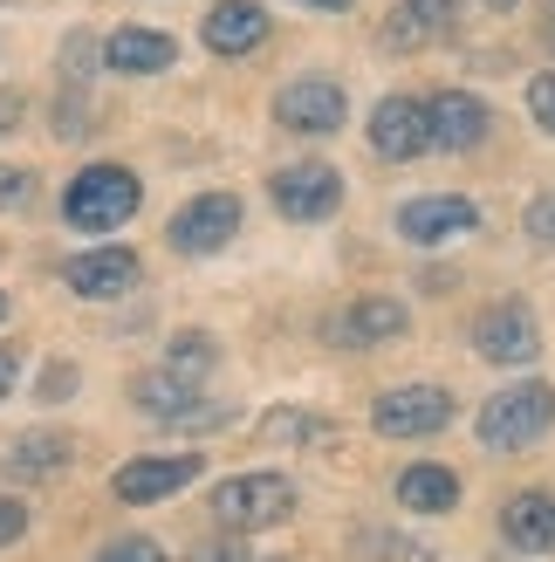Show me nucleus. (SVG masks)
I'll return each mask as SVG.
<instances>
[{
  "mask_svg": "<svg viewBox=\"0 0 555 562\" xmlns=\"http://www.w3.org/2000/svg\"><path fill=\"white\" fill-rule=\"evenodd\" d=\"M69 453H76V446H69L63 432H21V439L8 446V467H14V473H55Z\"/></svg>",
  "mask_w": 555,
  "mask_h": 562,
  "instance_id": "obj_22",
  "label": "nucleus"
},
{
  "mask_svg": "<svg viewBox=\"0 0 555 562\" xmlns=\"http://www.w3.org/2000/svg\"><path fill=\"white\" fill-rule=\"evenodd\" d=\"M268 8L261 0H213L206 8V21H200V42L213 48V55H227V63H240V55H254L261 42H268Z\"/></svg>",
  "mask_w": 555,
  "mask_h": 562,
  "instance_id": "obj_15",
  "label": "nucleus"
},
{
  "mask_svg": "<svg viewBox=\"0 0 555 562\" xmlns=\"http://www.w3.org/2000/svg\"><path fill=\"white\" fill-rule=\"evenodd\" d=\"M35 200V172L27 165H0V213H21Z\"/></svg>",
  "mask_w": 555,
  "mask_h": 562,
  "instance_id": "obj_27",
  "label": "nucleus"
},
{
  "mask_svg": "<svg viewBox=\"0 0 555 562\" xmlns=\"http://www.w3.org/2000/svg\"><path fill=\"white\" fill-rule=\"evenodd\" d=\"M371 426L384 439H432L453 426V391L446 384H398L371 405Z\"/></svg>",
  "mask_w": 555,
  "mask_h": 562,
  "instance_id": "obj_8",
  "label": "nucleus"
},
{
  "mask_svg": "<svg viewBox=\"0 0 555 562\" xmlns=\"http://www.w3.org/2000/svg\"><path fill=\"white\" fill-rule=\"evenodd\" d=\"M14 378H21V357H14V350H0V398L14 391Z\"/></svg>",
  "mask_w": 555,
  "mask_h": 562,
  "instance_id": "obj_34",
  "label": "nucleus"
},
{
  "mask_svg": "<svg viewBox=\"0 0 555 562\" xmlns=\"http://www.w3.org/2000/svg\"><path fill=\"white\" fill-rule=\"evenodd\" d=\"M480 8H487V14H514V8H521V0H480Z\"/></svg>",
  "mask_w": 555,
  "mask_h": 562,
  "instance_id": "obj_36",
  "label": "nucleus"
},
{
  "mask_svg": "<svg viewBox=\"0 0 555 562\" xmlns=\"http://www.w3.org/2000/svg\"><path fill=\"white\" fill-rule=\"evenodd\" d=\"M0 323H8V289H0Z\"/></svg>",
  "mask_w": 555,
  "mask_h": 562,
  "instance_id": "obj_37",
  "label": "nucleus"
},
{
  "mask_svg": "<svg viewBox=\"0 0 555 562\" xmlns=\"http://www.w3.org/2000/svg\"><path fill=\"white\" fill-rule=\"evenodd\" d=\"M63 281L76 295H90V302H110V295H131V281H137V255L131 247H90V255H76L63 268Z\"/></svg>",
  "mask_w": 555,
  "mask_h": 562,
  "instance_id": "obj_19",
  "label": "nucleus"
},
{
  "mask_svg": "<svg viewBox=\"0 0 555 562\" xmlns=\"http://www.w3.org/2000/svg\"><path fill=\"white\" fill-rule=\"evenodd\" d=\"M466 234H480V206L466 192H419L398 206V240L411 247H453Z\"/></svg>",
  "mask_w": 555,
  "mask_h": 562,
  "instance_id": "obj_9",
  "label": "nucleus"
},
{
  "mask_svg": "<svg viewBox=\"0 0 555 562\" xmlns=\"http://www.w3.org/2000/svg\"><path fill=\"white\" fill-rule=\"evenodd\" d=\"M501 536L521 555H555V494L548 487H521L501 501Z\"/></svg>",
  "mask_w": 555,
  "mask_h": 562,
  "instance_id": "obj_17",
  "label": "nucleus"
},
{
  "mask_svg": "<svg viewBox=\"0 0 555 562\" xmlns=\"http://www.w3.org/2000/svg\"><path fill=\"white\" fill-rule=\"evenodd\" d=\"M131 398L145 405V418H158V426H192V432H213V426H227V405H213V398H200L179 371H151V378H137L131 384Z\"/></svg>",
  "mask_w": 555,
  "mask_h": 562,
  "instance_id": "obj_11",
  "label": "nucleus"
},
{
  "mask_svg": "<svg viewBox=\"0 0 555 562\" xmlns=\"http://www.w3.org/2000/svg\"><path fill=\"white\" fill-rule=\"evenodd\" d=\"M97 562H172L151 536H117V542H103L97 549Z\"/></svg>",
  "mask_w": 555,
  "mask_h": 562,
  "instance_id": "obj_26",
  "label": "nucleus"
},
{
  "mask_svg": "<svg viewBox=\"0 0 555 562\" xmlns=\"http://www.w3.org/2000/svg\"><path fill=\"white\" fill-rule=\"evenodd\" d=\"M474 357L501 363V371H521V363L542 357V316L521 295H501L474 316Z\"/></svg>",
  "mask_w": 555,
  "mask_h": 562,
  "instance_id": "obj_4",
  "label": "nucleus"
},
{
  "mask_svg": "<svg viewBox=\"0 0 555 562\" xmlns=\"http://www.w3.org/2000/svg\"><path fill=\"white\" fill-rule=\"evenodd\" d=\"M261 439H268V446H329L337 432H329V418L302 412V405H274V412L261 418Z\"/></svg>",
  "mask_w": 555,
  "mask_h": 562,
  "instance_id": "obj_21",
  "label": "nucleus"
},
{
  "mask_svg": "<svg viewBox=\"0 0 555 562\" xmlns=\"http://www.w3.org/2000/svg\"><path fill=\"white\" fill-rule=\"evenodd\" d=\"M350 117V90L337 76H288L282 90H274V124H282L288 137H337Z\"/></svg>",
  "mask_w": 555,
  "mask_h": 562,
  "instance_id": "obj_5",
  "label": "nucleus"
},
{
  "mask_svg": "<svg viewBox=\"0 0 555 562\" xmlns=\"http://www.w3.org/2000/svg\"><path fill=\"white\" fill-rule=\"evenodd\" d=\"M548 426H555V384H542V378H521L508 391H494L480 405V418H474L487 453H529Z\"/></svg>",
  "mask_w": 555,
  "mask_h": 562,
  "instance_id": "obj_2",
  "label": "nucleus"
},
{
  "mask_svg": "<svg viewBox=\"0 0 555 562\" xmlns=\"http://www.w3.org/2000/svg\"><path fill=\"white\" fill-rule=\"evenodd\" d=\"M90 63H97V42H90V35H69V42H63V76L82 82V76H90Z\"/></svg>",
  "mask_w": 555,
  "mask_h": 562,
  "instance_id": "obj_29",
  "label": "nucleus"
},
{
  "mask_svg": "<svg viewBox=\"0 0 555 562\" xmlns=\"http://www.w3.org/2000/svg\"><path fill=\"white\" fill-rule=\"evenodd\" d=\"M529 117H535V131H548V137H555V69L529 76Z\"/></svg>",
  "mask_w": 555,
  "mask_h": 562,
  "instance_id": "obj_28",
  "label": "nucleus"
},
{
  "mask_svg": "<svg viewBox=\"0 0 555 562\" xmlns=\"http://www.w3.org/2000/svg\"><path fill=\"white\" fill-rule=\"evenodd\" d=\"M192 562H254V555H247V536H219V542H206Z\"/></svg>",
  "mask_w": 555,
  "mask_h": 562,
  "instance_id": "obj_30",
  "label": "nucleus"
},
{
  "mask_svg": "<svg viewBox=\"0 0 555 562\" xmlns=\"http://www.w3.org/2000/svg\"><path fill=\"white\" fill-rule=\"evenodd\" d=\"M426 131H432V151L466 158V151L487 145L494 110H487L474 90H432V97H426Z\"/></svg>",
  "mask_w": 555,
  "mask_h": 562,
  "instance_id": "obj_12",
  "label": "nucleus"
},
{
  "mask_svg": "<svg viewBox=\"0 0 555 562\" xmlns=\"http://www.w3.org/2000/svg\"><path fill=\"white\" fill-rule=\"evenodd\" d=\"M364 145H371V158H384V165H411V158H426L432 151V131H426V97H384L377 110H371V124H364Z\"/></svg>",
  "mask_w": 555,
  "mask_h": 562,
  "instance_id": "obj_10",
  "label": "nucleus"
},
{
  "mask_svg": "<svg viewBox=\"0 0 555 562\" xmlns=\"http://www.w3.org/2000/svg\"><path fill=\"white\" fill-rule=\"evenodd\" d=\"M137 206H145V186L131 165H82L63 186V220L76 234H117Z\"/></svg>",
  "mask_w": 555,
  "mask_h": 562,
  "instance_id": "obj_1",
  "label": "nucleus"
},
{
  "mask_svg": "<svg viewBox=\"0 0 555 562\" xmlns=\"http://www.w3.org/2000/svg\"><path fill=\"white\" fill-rule=\"evenodd\" d=\"M21 117H27L21 90H0V137H14V131H21Z\"/></svg>",
  "mask_w": 555,
  "mask_h": 562,
  "instance_id": "obj_32",
  "label": "nucleus"
},
{
  "mask_svg": "<svg viewBox=\"0 0 555 562\" xmlns=\"http://www.w3.org/2000/svg\"><path fill=\"white\" fill-rule=\"evenodd\" d=\"M76 384V371H69V363H55V371L42 378V398H63V391Z\"/></svg>",
  "mask_w": 555,
  "mask_h": 562,
  "instance_id": "obj_33",
  "label": "nucleus"
},
{
  "mask_svg": "<svg viewBox=\"0 0 555 562\" xmlns=\"http://www.w3.org/2000/svg\"><path fill=\"white\" fill-rule=\"evenodd\" d=\"M268 200L282 220H295V227H316V220H329L343 206V172L322 158H302V165H282V172L268 179Z\"/></svg>",
  "mask_w": 555,
  "mask_h": 562,
  "instance_id": "obj_7",
  "label": "nucleus"
},
{
  "mask_svg": "<svg viewBox=\"0 0 555 562\" xmlns=\"http://www.w3.org/2000/svg\"><path fill=\"white\" fill-rule=\"evenodd\" d=\"M213 363H219V344H213L206 329H185V336H172V357H165V371H179L185 384H200V378L213 371Z\"/></svg>",
  "mask_w": 555,
  "mask_h": 562,
  "instance_id": "obj_23",
  "label": "nucleus"
},
{
  "mask_svg": "<svg viewBox=\"0 0 555 562\" xmlns=\"http://www.w3.org/2000/svg\"><path fill=\"white\" fill-rule=\"evenodd\" d=\"M21 528H27V508H21L14 494H0V549H8V542H21Z\"/></svg>",
  "mask_w": 555,
  "mask_h": 562,
  "instance_id": "obj_31",
  "label": "nucleus"
},
{
  "mask_svg": "<svg viewBox=\"0 0 555 562\" xmlns=\"http://www.w3.org/2000/svg\"><path fill=\"white\" fill-rule=\"evenodd\" d=\"M398 508L405 515H453L460 508V473L439 460H411L398 473Z\"/></svg>",
  "mask_w": 555,
  "mask_h": 562,
  "instance_id": "obj_20",
  "label": "nucleus"
},
{
  "mask_svg": "<svg viewBox=\"0 0 555 562\" xmlns=\"http://www.w3.org/2000/svg\"><path fill=\"white\" fill-rule=\"evenodd\" d=\"M302 8H322V14H350L356 0H302Z\"/></svg>",
  "mask_w": 555,
  "mask_h": 562,
  "instance_id": "obj_35",
  "label": "nucleus"
},
{
  "mask_svg": "<svg viewBox=\"0 0 555 562\" xmlns=\"http://www.w3.org/2000/svg\"><path fill=\"white\" fill-rule=\"evenodd\" d=\"M548 48H555V21H548Z\"/></svg>",
  "mask_w": 555,
  "mask_h": 562,
  "instance_id": "obj_38",
  "label": "nucleus"
},
{
  "mask_svg": "<svg viewBox=\"0 0 555 562\" xmlns=\"http://www.w3.org/2000/svg\"><path fill=\"white\" fill-rule=\"evenodd\" d=\"M453 21H460V0H398L392 14H384V48L392 55H419L432 42H446L453 35Z\"/></svg>",
  "mask_w": 555,
  "mask_h": 562,
  "instance_id": "obj_16",
  "label": "nucleus"
},
{
  "mask_svg": "<svg viewBox=\"0 0 555 562\" xmlns=\"http://www.w3.org/2000/svg\"><path fill=\"white\" fill-rule=\"evenodd\" d=\"M411 329V308L398 295H350V308L329 323V344L337 350H384Z\"/></svg>",
  "mask_w": 555,
  "mask_h": 562,
  "instance_id": "obj_13",
  "label": "nucleus"
},
{
  "mask_svg": "<svg viewBox=\"0 0 555 562\" xmlns=\"http://www.w3.org/2000/svg\"><path fill=\"white\" fill-rule=\"evenodd\" d=\"M521 234H529L535 247H555V186L529 200V213H521Z\"/></svg>",
  "mask_w": 555,
  "mask_h": 562,
  "instance_id": "obj_25",
  "label": "nucleus"
},
{
  "mask_svg": "<svg viewBox=\"0 0 555 562\" xmlns=\"http://www.w3.org/2000/svg\"><path fill=\"white\" fill-rule=\"evenodd\" d=\"M179 63V42L158 35V27H117V35L103 42V69L110 76H165Z\"/></svg>",
  "mask_w": 555,
  "mask_h": 562,
  "instance_id": "obj_18",
  "label": "nucleus"
},
{
  "mask_svg": "<svg viewBox=\"0 0 555 562\" xmlns=\"http://www.w3.org/2000/svg\"><path fill=\"white\" fill-rule=\"evenodd\" d=\"M295 515V481L288 473H234L213 487V521L227 536H254V528H282Z\"/></svg>",
  "mask_w": 555,
  "mask_h": 562,
  "instance_id": "obj_3",
  "label": "nucleus"
},
{
  "mask_svg": "<svg viewBox=\"0 0 555 562\" xmlns=\"http://www.w3.org/2000/svg\"><path fill=\"white\" fill-rule=\"evenodd\" d=\"M356 549H364V555H377V562H439L426 542L398 536V528H364V536H356Z\"/></svg>",
  "mask_w": 555,
  "mask_h": 562,
  "instance_id": "obj_24",
  "label": "nucleus"
},
{
  "mask_svg": "<svg viewBox=\"0 0 555 562\" xmlns=\"http://www.w3.org/2000/svg\"><path fill=\"white\" fill-rule=\"evenodd\" d=\"M240 220H247L240 192H192V200L172 213V227H165V240H172L179 255L206 261V255H219L227 240H240Z\"/></svg>",
  "mask_w": 555,
  "mask_h": 562,
  "instance_id": "obj_6",
  "label": "nucleus"
},
{
  "mask_svg": "<svg viewBox=\"0 0 555 562\" xmlns=\"http://www.w3.org/2000/svg\"><path fill=\"white\" fill-rule=\"evenodd\" d=\"M200 467H206V460H192V453L131 460V467H117V481H110V494H117V501H131V508H151V501H165V494H185L192 481H200Z\"/></svg>",
  "mask_w": 555,
  "mask_h": 562,
  "instance_id": "obj_14",
  "label": "nucleus"
}]
</instances>
